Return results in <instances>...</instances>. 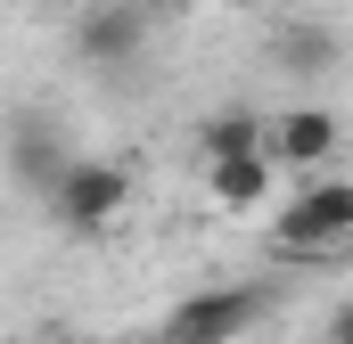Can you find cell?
Wrapping results in <instances>:
<instances>
[{
	"instance_id": "1",
	"label": "cell",
	"mask_w": 353,
	"mask_h": 344,
	"mask_svg": "<svg viewBox=\"0 0 353 344\" xmlns=\"http://www.w3.org/2000/svg\"><path fill=\"white\" fill-rule=\"evenodd\" d=\"M271 246L288 262H321V255H353V180H312L271 213Z\"/></svg>"
},
{
	"instance_id": "2",
	"label": "cell",
	"mask_w": 353,
	"mask_h": 344,
	"mask_svg": "<svg viewBox=\"0 0 353 344\" xmlns=\"http://www.w3.org/2000/svg\"><path fill=\"white\" fill-rule=\"evenodd\" d=\"M263 287H197V295H181L173 312H165V328H157V344H239L255 320H263Z\"/></svg>"
},
{
	"instance_id": "3",
	"label": "cell",
	"mask_w": 353,
	"mask_h": 344,
	"mask_svg": "<svg viewBox=\"0 0 353 344\" xmlns=\"http://www.w3.org/2000/svg\"><path fill=\"white\" fill-rule=\"evenodd\" d=\"M123 205H132V172L115 164V156H74V164L58 172V189H50V213L74 238H99Z\"/></svg>"
},
{
	"instance_id": "4",
	"label": "cell",
	"mask_w": 353,
	"mask_h": 344,
	"mask_svg": "<svg viewBox=\"0 0 353 344\" xmlns=\"http://www.w3.org/2000/svg\"><path fill=\"white\" fill-rule=\"evenodd\" d=\"M0 164H8V180H17V189L50 197V189H58V172L74 164V156H66V140H58V123H50V115L17 107V115L0 123Z\"/></svg>"
},
{
	"instance_id": "5",
	"label": "cell",
	"mask_w": 353,
	"mask_h": 344,
	"mask_svg": "<svg viewBox=\"0 0 353 344\" xmlns=\"http://www.w3.org/2000/svg\"><path fill=\"white\" fill-rule=\"evenodd\" d=\"M337 140H345V131H337L329 107H279V115L263 123V156L279 172H321L329 156H337Z\"/></svg>"
},
{
	"instance_id": "6",
	"label": "cell",
	"mask_w": 353,
	"mask_h": 344,
	"mask_svg": "<svg viewBox=\"0 0 353 344\" xmlns=\"http://www.w3.org/2000/svg\"><path fill=\"white\" fill-rule=\"evenodd\" d=\"M148 41V8H123V0H99L74 17V58L83 66H132Z\"/></svg>"
},
{
	"instance_id": "7",
	"label": "cell",
	"mask_w": 353,
	"mask_h": 344,
	"mask_svg": "<svg viewBox=\"0 0 353 344\" xmlns=\"http://www.w3.org/2000/svg\"><path fill=\"white\" fill-rule=\"evenodd\" d=\"M263 107H247V98H230V107H214L205 123H197V164H230V156H263Z\"/></svg>"
},
{
	"instance_id": "8",
	"label": "cell",
	"mask_w": 353,
	"mask_h": 344,
	"mask_svg": "<svg viewBox=\"0 0 353 344\" xmlns=\"http://www.w3.org/2000/svg\"><path fill=\"white\" fill-rule=\"evenodd\" d=\"M271 180H279V164L271 156H230V164H205V189H214V205L222 213H255L271 197Z\"/></svg>"
},
{
	"instance_id": "9",
	"label": "cell",
	"mask_w": 353,
	"mask_h": 344,
	"mask_svg": "<svg viewBox=\"0 0 353 344\" xmlns=\"http://www.w3.org/2000/svg\"><path fill=\"white\" fill-rule=\"evenodd\" d=\"M271 58H279V74L312 83V74H329V66H337V41H329L321 25H288V33L271 41Z\"/></svg>"
},
{
	"instance_id": "10",
	"label": "cell",
	"mask_w": 353,
	"mask_h": 344,
	"mask_svg": "<svg viewBox=\"0 0 353 344\" xmlns=\"http://www.w3.org/2000/svg\"><path fill=\"white\" fill-rule=\"evenodd\" d=\"M321 344H353V303H337V312H329V328H321Z\"/></svg>"
},
{
	"instance_id": "11",
	"label": "cell",
	"mask_w": 353,
	"mask_h": 344,
	"mask_svg": "<svg viewBox=\"0 0 353 344\" xmlns=\"http://www.w3.org/2000/svg\"><path fill=\"white\" fill-rule=\"evenodd\" d=\"M123 8H173V0H123Z\"/></svg>"
},
{
	"instance_id": "12",
	"label": "cell",
	"mask_w": 353,
	"mask_h": 344,
	"mask_svg": "<svg viewBox=\"0 0 353 344\" xmlns=\"http://www.w3.org/2000/svg\"><path fill=\"white\" fill-rule=\"evenodd\" d=\"M33 344H83V336H33Z\"/></svg>"
},
{
	"instance_id": "13",
	"label": "cell",
	"mask_w": 353,
	"mask_h": 344,
	"mask_svg": "<svg viewBox=\"0 0 353 344\" xmlns=\"http://www.w3.org/2000/svg\"><path fill=\"white\" fill-rule=\"evenodd\" d=\"M222 8H263V0H222Z\"/></svg>"
}]
</instances>
